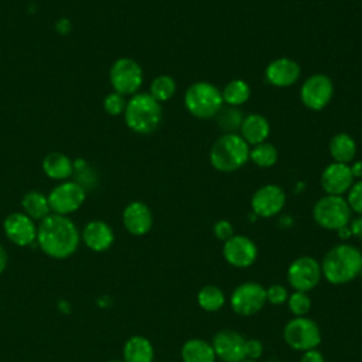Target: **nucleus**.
<instances>
[{
	"label": "nucleus",
	"instance_id": "nucleus-1",
	"mask_svg": "<svg viewBox=\"0 0 362 362\" xmlns=\"http://www.w3.org/2000/svg\"><path fill=\"white\" fill-rule=\"evenodd\" d=\"M35 242L48 257L62 260L71 257L78 250L81 233L72 219L51 212L37 226Z\"/></svg>",
	"mask_w": 362,
	"mask_h": 362
},
{
	"label": "nucleus",
	"instance_id": "nucleus-2",
	"mask_svg": "<svg viewBox=\"0 0 362 362\" xmlns=\"http://www.w3.org/2000/svg\"><path fill=\"white\" fill-rule=\"evenodd\" d=\"M362 253L352 245L341 243L331 247L321 263V272L331 284H345L359 276Z\"/></svg>",
	"mask_w": 362,
	"mask_h": 362
},
{
	"label": "nucleus",
	"instance_id": "nucleus-3",
	"mask_svg": "<svg viewBox=\"0 0 362 362\" xmlns=\"http://www.w3.org/2000/svg\"><path fill=\"white\" fill-rule=\"evenodd\" d=\"M124 123L137 134H150L156 132L163 119V109L150 93H134L124 107Z\"/></svg>",
	"mask_w": 362,
	"mask_h": 362
},
{
	"label": "nucleus",
	"instance_id": "nucleus-4",
	"mask_svg": "<svg viewBox=\"0 0 362 362\" xmlns=\"http://www.w3.org/2000/svg\"><path fill=\"white\" fill-rule=\"evenodd\" d=\"M250 146L239 133H223L209 150L211 165L221 173H232L249 161Z\"/></svg>",
	"mask_w": 362,
	"mask_h": 362
},
{
	"label": "nucleus",
	"instance_id": "nucleus-5",
	"mask_svg": "<svg viewBox=\"0 0 362 362\" xmlns=\"http://www.w3.org/2000/svg\"><path fill=\"white\" fill-rule=\"evenodd\" d=\"M184 106L197 119H212L223 106L222 93L214 83L198 81L187 88Z\"/></svg>",
	"mask_w": 362,
	"mask_h": 362
},
{
	"label": "nucleus",
	"instance_id": "nucleus-6",
	"mask_svg": "<svg viewBox=\"0 0 362 362\" xmlns=\"http://www.w3.org/2000/svg\"><path fill=\"white\" fill-rule=\"evenodd\" d=\"M351 208L342 195H324L313 206L317 225L328 230H338L351 221Z\"/></svg>",
	"mask_w": 362,
	"mask_h": 362
},
{
	"label": "nucleus",
	"instance_id": "nucleus-7",
	"mask_svg": "<svg viewBox=\"0 0 362 362\" xmlns=\"http://www.w3.org/2000/svg\"><path fill=\"white\" fill-rule=\"evenodd\" d=\"M109 81L115 92L123 96H133L143 83V68L136 59L122 57L112 64Z\"/></svg>",
	"mask_w": 362,
	"mask_h": 362
},
{
	"label": "nucleus",
	"instance_id": "nucleus-8",
	"mask_svg": "<svg viewBox=\"0 0 362 362\" xmlns=\"http://www.w3.org/2000/svg\"><path fill=\"white\" fill-rule=\"evenodd\" d=\"M283 338L290 348L296 351H308L320 345L321 331L311 318L294 317L286 324Z\"/></svg>",
	"mask_w": 362,
	"mask_h": 362
},
{
	"label": "nucleus",
	"instance_id": "nucleus-9",
	"mask_svg": "<svg viewBox=\"0 0 362 362\" xmlns=\"http://www.w3.org/2000/svg\"><path fill=\"white\" fill-rule=\"evenodd\" d=\"M334 96V82L325 74L310 75L300 88L301 103L314 112L328 106Z\"/></svg>",
	"mask_w": 362,
	"mask_h": 362
},
{
	"label": "nucleus",
	"instance_id": "nucleus-10",
	"mask_svg": "<svg viewBox=\"0 0 362 362\" xmlns=\"http://www.w3.org/2000/svg\"><path fill=\"white\" fill-rule=\"evenodd\" d=\"M47 197L52 214L68 216L82 206L86 192L79 182L64 181L54 187Z\"/></svg>",
	"mask_w": 362,
	"mask_h": 362
},
{
	"label": "nucleus",
	"instance_id": "nucleus-11",
	"mask_svg": "<svg viewBox=\"0 0 362 362\" xmlns=\"http://www.w3.org/2000/svg\"><path fill=\"white\" fill-rule=\"evenodd\" d=\"M266 301V288L255 281L239 284L230 294V307L242 317L259 313L264 307Z\"/></svg>",
	"mask_w": 362,
	"mask_h": 362
},
{
	"label": "nucleus",
	"instance_id": "nucleus-12",
	"mask_svg": "<svg viewBox=\"0 0 362 362\" xmlns=\"http://www.w3.org/2000/svg\"><path fill=\"white\" fill-rule=\"evenodd\" d=\"M321 264L311 256H300L291 262L287 270V280L296 291H308L321 280Z\"/></svg>",
	"mask_w": 362,
	"mask_h": 362
},
{
	"label": "nucleus",
	"instance_id": "nucleus-13",
	"mask_svg": "<svg viewBox=\"0 0 362 362\" xmlns=\"http://www.w3.org/2000/svg\"><path fill=\"white\" fill-rule=\"evenodd\" d=\"M286 204V192L277 184H266L255 191L250 199L252 211L260 218L277 215Z\"/></svg>",
	"mask_w": 362,
	"mask_h": 362
},
{
	"label": "nucleus",
	"instance_id": "nucleus-14",
	"mask_svg": "<svg viewBox=\"0 0 362 362\" xmlns=\"http://www.w3.org/2000/svg\"><path fill=\"white\" fill-rule=\"evenodd\" d=\"M6 238L16 246H31L37 240V225L24 212H11L3 222Z\"/></svg>",
	"mask_w": 362,
	"mask_h": 362
},
{
	"label": "nucleus",
	"instance_id": "nucleus-15",
	"mask_svg": "<svg viewBox=\"0 0 362 362\" xmlns=\"http://www.w3.org/2000/svg\"><path fill=\"white\" fill-rule=\"evenodd\" d=\"M225 260L235 267H247L257 259L256 243L243 235H233L223 243Z\"/></svg>",
	"mask_w": 362,
	"mask_h": 362
},
{
	"label": "nucleus",
	"instance_id": "nucleus-16",
	"mask_svg": "<svg viewBox=\"0 0 362 362\" xmlns=\"http://www.w3.org/2000/svg\"><path fill=\"white\" fill-rule=\"evenodd\" d=\"M301 75V66L288 57H280L270 61L264 69L266 81L276 88H288L294 85Z\"/></svg>",
	"mask_w": 362,
	"mask_h": 362
},
{
	"label": "nucleus",
	"instance_id": "nucleus-17",
	"mask_svg": "<svg viewBox=\"0 0 362 362\" xmlns=\"http://www.w3.org/2000/svg\"><path fill=\"white\" fill-rule=\"evenodd\" d=\"M212 348L215 355L223 362H242L245 356V339L232 329H222L215 334L212 339Z\"/></svg>",
	"mask_w": 362,
	"mask_h": 362
},
{
	"label": "nucleus",
	"instance_id": "nucleus-18",
	"mask_svg": "<svg viewBox=\"0 0 362 362\" xmlns=\"http://www.w3.org/2000/svg\"><path fill=\"white\" fill-rule=\"evenodd\" d=\"M320 181L327 195H344L355 182V178L349 164L332 161L322 170Z\"/></svg>",
	"mask_w": 362,
	"mask_h": 362
},
{
	"label": "nucleus",
	"instance_id": "nucleus-19",
	"mask_svg": "<svg viewBox=\"0 0 362 362\" xmlns=\"http://www.w3.org/2000/svg\"><path fill=\"white\" fill-rule=\"evenodd\" d=\"M124 229L134 236H143L153 226L151 209L141 201H133L126 205L122 215Z\"/></svg>",
	"mask_w": 362,
	"mask_h": 362
},
{
	"label": "nucleus",
	"instance_id": "nucleus-20",
	"mask_svg": "<svg viewBox=\"0 0 362 362\" xmlns=\"http://www.w3.org/2000/svg\"><path fill=\"white\" fill-rule=\"evenodd\" d=\"M81 240L88 249L96 253H102L112 247L115 242V233L109 223L95 219L83 226L81 232Z\"/></svg>",
	"mask_w": 362,
	"mask_h": 362
},
{
	"label": "nucleus",
	"instance_id": "nucleus-21",
	"mask_svg": "<svg viewBox=\"0 0 362 362\" xmlns=\"http://www.w3.org/2000/svg\"><path fill=\"white\" fill-rule=\"evenodd\" d=\"M239 134L249 146H256L259 143L267 141L270 134V123L266 116L260 113L246 115L242 120Z\"/></svg>",
	"mask_w": 362,
	"mask_h": 362
},
{
	"label": "nucleus",
	"instance_id": "nucleus-22",
	"mask_svg": "<svg viewBox=\"0 0 362 362\" xmlns=\"http://www.w3.org/2000/svg\"><path fill=\"white\" fill-rule=\"evenodd\" d=\"M154 348L150 339L143 335L130 337L123 346L124 362H153Z\"/></svg>",
	"mask_w": 362,
	"mask_h": 362
},
{
	"label": "nucleus",
	"instance_id": "nucleus-23",
	"mask_svg": "<svg viewBox=\"0 0 362 362\" xmlns=\"http://www.w3.org/2000/svg\"><path fill=\"white\" fill-rule=\"evenodd\" d=\"M328 151L335 163L349 164L355 160L356 143L351 134L341 132L331 137L328 144Z\"/></svg>",
	"mask_w": 362,
	"mask_h": 362
},
{
	"label": "nucleus",
	"instance_id": "nucleus-24",
	"mask_svg": "<svg viewBox=\"0 0 362 362\" xmlns=\"http://www.w3.org/2000/svg\"><path fill=\"white\" fill-rule=\"evenodd\" d=\"M42 171L47 177L58 181H64L69 178L74 173L72 160L59 151H52L47 154L42 160Z\"/></svg>",
	"mask_w": 362,
	"mask_h": 362
},
{
	"label": "nucleus",
	"instance_id": "nucleus-25",
	"mask_svg": "<svg viewBox=\"0 0 362 362\" xmlns=\"http://www.w3.org/2000/svg\"><path fill=\"white\" fill-rule=\"evenodd\" d=\"M182 362H215L212 345L202 338H191L181 348Z\"/></svg>",
	"mask_w": 362,
	"mask_h": 362
},
{
	"label": "nucleus",
	"instance_id": "nucleus-26",
	"mask_svg": "<svg viewBox=\"0 0 362 362\" xmlns=\"http://www.w3.org/2000/svg\"><path fill=\"white\" fill-rule=\"evenodd\" d=\"M21 206L23 212L28 215L34 222H41L45 216L51 214L48 197L40 191H28L21 199Z\"/></svg>",
	"mask_w": 362,
	"mask_h": 362
},
{
	"label": "nucleus",
	"instance_id": "nucleus-27",
	"mask_svg": "<svg viewBox=\"0 0 362 362\" xmlns=\"http://www.w3.org/2000/svg\"><path fill=\"white\" fill-rule=\"evenodd\" d=\"M221 93H222L223 105L238 107L249 100L250 86L243 79H232L223 86Z\"/></svg>",
	"mask_w": 362,
	"mask_h": 362
},
{
	"label": "nucleus",
	"instance_id": "nucleus-28",
	"mask_svg": "<svg viewBox=\"0 0 362 362\" xmlns=\"http://www.w3.org/2000/svg\"><path fill=\"white\" fill-rule=\"evenodd\" d=\"M249 160L253 161L260 168H270L277 163L279 151L274 144L269 141H263L250 147Z\"/></svg>",
	"mask_w": 362,
	"mask_h": 362
},
{
	"label": "nucleus",
	"instance_id": "nucleus-29",
	"mask_svg": "<svg viewBox=\"0 0 362 362\" xmlns=\"http://www.w3.org/2000/svg\"><path fill=\"white\" fill-rule=\"evenodd\" d=\"M197 300H198V304H199V307L202 310L214 313V311H218V310H221L223 307V304H225V294H223V291L218 286L208 284V286H204L198 291Z\"/></svg>",
	"mask_w": 362,
	"mask_h": 362
},
{
	"label": "nucleus",
	"instance_id": "nucleus-30",
	"mask_svg": "<svg viewBox=\"0 0 362 362\" xmlns=\"http://www.w3.org/2000/svg\"><path fill=\"white\" fill-rule=\"evenodd\" d=\"M177 90V82L173 76L170 75H158L156 76L151 83H150V89L148 93L157 100V102H167L170 100Z\"/></svg>",
	"mask_w": 362,
	"mask_h": 362
},
{
	"label": "nucleus",
	"instance_id": "nucleus-31",
	"mask_svg": "<svg viewBox=\"0 0 362 362\" xmlns=\"http://www.w3.org/2000/svg\"><path fill=\"white\" fill-rule=\"evenodd\" d=\"M242 112L235 106H222V109L215 116L216 123L221 129H223V133H238L240 129L242 120H243Z\"/></svg>",
	"mask_w": 362,
	"mask_h": 362
},
{
	"label": "nucleus",
	"instance_id": "nucleus-32",
	"mask_svg": "<svg viewBox=\"0 0 362 362\" xmlns=\"http://www.w3.org/2000/svg\"><path fill=\"white\" fill-rule=\"evenodd\" d=\"M288 308L296 317H304L311 310V298L305 291H294L288 296Z\"/></svg>",
	"mask_w": 362,
	"mask_h": 362
},
{
	"label": "nucleus",
	"instance_id": "nucleus-33",
	"mask_svg": "<svg viewBox=\"0 0 362 362\" xmlns=\"http://www.w3.org/2000/svg\"><path fill=\"white\" fill-rule=\"evenodd\" d=\"M126 98L117 92H110L105 96L103 99V109L107 115L110 116H119L124 112V107H126Z\"/></svg>",
	"mask_w": 362,
	"mask_h": 362
},
{
	"label": "nucleus",
	"instance_id": "nucleus-34",
	"mask_svg": "<svg viewBox=\"0 0 362 362\" xmlns=\"http://www.w3.org/2000/svg\"><path fill=\"white\" fill-rule=\"evenodd\" d=\"M346 202L352 212L362 215V180L355 181L346 192Z\"/></svg>",
	"mask_w": 362,
	"mask_h": 362
},
{
	"label": "nucleus",
	"instance_id": "nucleus-35",
	"mask_svg": "<svg viewBox=\"0 0 362 362\" xmlns=\"http://www.w3.org/2000/svg\"><path fill=\"white\" fill-rule=\"evenodd\" d=\"M288 298V291L284 286L281 284H272L267 290H266V300L274 305L283 304L286 303Z\"/></svg>",
	"mask_w": 362,
	"mask_h": 362
},
{
	"label": "nucleus",
	"instance_id": "nucleus-36",
	"mask_svg": "<svg viewBox=\"0 0 362 362\" xmlns=\"http://www.w3.org/2000/svg\"><path fill=\"white\" fill-rule=\"evenodd\" d=\"M214 235L219 239V240H223L226 242L229 238H232L235 233H233V226L229 221L226 219H221V221H216L215 225H214Z\"/></svg>",
	"mask_w": 362,
	"mask_h": 362
},
{
	"label": "nucleus",
	"instance_id": "nucleus-37",
	"mask_svg": "<svg viewBox=\"0 0 362 362\" xmlns=\"http://www.w3.org/2000/svg\"><path fill=\"white\" fill-rule=\"evenodd\" d=\"M263 354V344L256 339V338H250V339H245V356L247 359H257L260 358Z\"/></svg>",
	"mask_w": 362,
	"mask_h": 362
},
{
	"label": "nucleus",
	"instance_id": "nucleus-38",
	"mask_svg": "<svg viewBox=\"0 0 362 362\" xmlns=\"http://www.w3.org/2000/svg\"><path fill=\"white\" fill-rule=\"evenodd\" d=\"M300 362H325V359H324V355L317 348H314V349L304 351Z\"/></svg>",
	"mask_w": 362,
	"mask_h": 362
},
{
	"label": "nucleus",
	"instance_id": "nucleus-39",
	"mask_svg": "<svg viewBox=\"0 0 362 362\" xmlns=\"http://www.w3.org/2000/svg\"><path fill=\"white\" fill-rule=\"evenodd\" d=\"M349 229H351V233H352L354 236H356L358 239L362 240V215H359L358 218H355V219L351 221Z\"/></svg>",
	"mask_w": 362,
	"mask_h": 362
},
{
	"label": "nucleus",
	"instance_id": "nucleus-40",
	"mask_svg": "<svg viewBox=\"0 0 362 362\" xmlns=\"http://www.w3.org/2000/svg\"><path fill=\"white\" fill-rule=\"evenodd\" d=\"M55 30L59 33V34H68L71 31V21L68 18H59L57 23H55Z\"/></svg>",
	"mask_w": 362,
	"mask_h": 362
},
{
	"label": "nucleus",
	"instance_id": "nucleus-41",
	"mask_svg": "<svg viewBox=\"0 0 362 362\" xmlns=\"http://www.w3.org/2000/svg\"><path fill=\"white\" fill-rule=\"evenodd\" d=\"M349 168L355 180H362V160H354Z\"/></svg>",
	"mask_w": 362,
	"mask_h": 362
},
{
	"label": "nucleus",
	"instance_id": "nucleus-42",
	"mask_svg": "<svg viewBox=\"0 0 362 362\" xmlns=\"http://www.w3.org/2000/svg\"><path fill=\"white\" fill-rule=\"evenodd\" d=\"M7 263H8V255H7L6 249H4V246L0 243V274L6 270Z\"/></svg>",
	"mask_w": 362,
	"mask_h": 362
},
{
	"label": "nucleus",
	"instance_id": "nucleus-43",
	"mask_svg": "<svg viewBox=\"0 0 362 362\" xmlns=\"http://www.w3.org/2000/svg\"><path fill=\"white\" fill-rule=\"evenodd\" d=\"M337 232H338V236H339L341 239H348L349 236H352V233H351V229H349V225L339 228Z\"/></svg>",
	"mask_w": 362,
	"mask_h": 362
},
{
	"label": "nucleus",
	"instance_id": "nucleus-44",
	"mask_svg": "<svg viewBox=\"0 0 362 362\" xmlns=\"http://www.w3.org/2000/svg\"><path fill=\"white\" fill-rule=\"evenodd\" d=\"M242 362H256V361H255V359H247V358H246V359H243Z\"/></svg>",
	"mask_w": 362,
	"mask_h": 362
},
{
	"label": "nucleus",
	"instance_id": "nucleus-45",
	"mask_svg": "<svg viewBox=\"0 0 362 362\" xmlns=\"http://www.w3.org/2000/svg\"><path fill=\"white\" fill-rule=\"evenodd\" d=\"M107 362H124V361H119V359H112V361H107Z\"/></svg>",
	"mask_w": 362,
	"mask_h": 362
},
{
	"label": "nucleus",
	"instance_id": "nucleus-46",
	"mask_svg": "<svg viewBox=\"0 0 362 362\" xmlns=\"http://www.w3.org/2000/svg\"><path fill=\"white\" fill-rule=\"evenodd\" d=\"M359 276H361V279H362V270H361V273H359Z\"/></svg>",
	"mask_w": 362,
	"mask_h": 362
}]
</instances>
